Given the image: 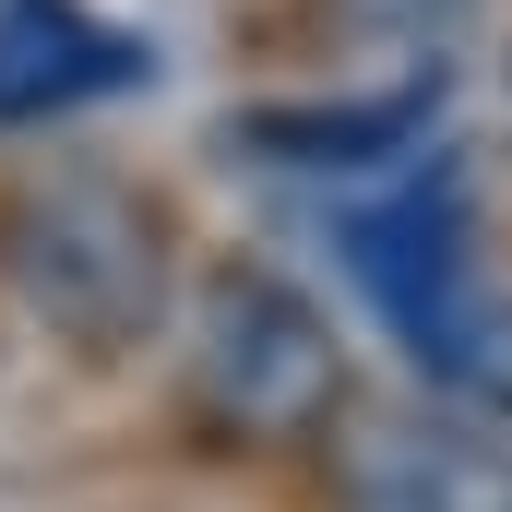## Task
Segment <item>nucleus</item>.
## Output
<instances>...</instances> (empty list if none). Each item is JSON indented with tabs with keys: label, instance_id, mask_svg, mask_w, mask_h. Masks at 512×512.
Here are the masks:
<instances>
[{
	"label": "nucleus",
	"instance_id": "1",
	"mask_svg": "<svg viewBox=\"0 0 512 512\" xmlns=\"http://www.w3.org/2000/svg\"><path fill=\"white\" fill-rule=\"evenodd\" d=\"M0 274L24 286V310L60 346L120 358L167 310V215L131 179H108V167H48L0 215Z\"/></svg>",
	"mask_w": 512,
	"mask_h": 512
},
{
	"label": "nucleus",
	"instance_id": "2",
	"mask_svg": "<svg viewBox=\"0 0 512 512\" xmlns=\"http://www.w3.org/2000/svg\"><path fill=\"white\" fill-rule=\"evenodd\" d=\"M334 405H346V346H334V322H322L286 274L227 262V274L203 286V310H191V417H203L215 441L274 453V441H322Z\"/></svg>",
	"mask_w": 512,
	"mask_h": 512
},
{
	"label": "nucleus",
	"instance_id": "3",
	"mask_svg": "<svg viewBox=\"0 0 512 512\" xmlns=\"http://www.w3.org/2000/svg\"><path fill=\"white\" fill-rule=\"evenodd\" d=\"M346 262H358V286L382 298V322L405 334V358L441 370V382H465V358H477V334H489L465 179L429 167V179H405L393 203H358V215H346Z\"/></svg>",
	"mask_w": 512,
	"mask_h": 512
},
{
	"label": "nucleus",
	"instance_id": "4",
	"mask_svg": "<svg viewBox=\"0 0 512 512\" xmlns=\"http://www.w3.org/2000/svg\"><path fill=\"white\" fill-rule=\"evenodd\" d=\"M334 512H512V441L382 405L334 441Z\"/></svg>",
	"mask_w": 512,
	"mask_h": 512
},
{
	"label": "nucleus",
	"instance_id": "5",
	"mask_svg": "<svg viewBox=\"0 0 512 512\" xmlns=\"http://www.w3.org/2000/svg\"><path fill=\"white\" fill-rule=\"evenodd\" d=\"M155 84V48L84 0H0V120H72L96 96Z\"/></svg>",
	"mask_w": 512,
	"mask_h": 512
},
{
	"label": "nucleus",
	"instance_id": "6",
	"mask_svg": "<svg viewBox=\"0 0 512 512\" xmlns=\"http://www.w3.org/2000/svg\"><path fill=\"white\" fill-rule=\"evenodd\" d=\"M429 120H441V72L382 84V96H346V108H251L239 131H251L262 155H286V167H382V155H405Z\"/></svg>",
	"mask_w": 512,
	"mask_h": 512
},
{
	"label": "nucleus",
	"instance_id": "7",
	"mask_svg": "<svg viewBox=\"0 0 512 512\" xmlns=\"http://www.w3.org/2000/svg\"><path fill=\"white\" fill-rule=\"evenodd\" d=\"M465 393H489L512 417V310H489V334H477V358H465Z\"/></svg>",
	"mask_w": 512,
	"mask_h": 512
},
{
	"label": "nucleus",
	"instance_id": "8",
	"mask_svg": "<svg viewBox=\"0 0 512 512\" xmlns=\"http://www.w3.org/2000/svg\"><path fill=\"white\" fill-rule=\"evenodd\" d=\"M358 12H370V24H441L453 0H358Z\"/></svg>",
	"mask_w": 512,
	"mask_h": 512
}]
</instances>
